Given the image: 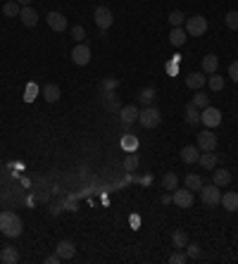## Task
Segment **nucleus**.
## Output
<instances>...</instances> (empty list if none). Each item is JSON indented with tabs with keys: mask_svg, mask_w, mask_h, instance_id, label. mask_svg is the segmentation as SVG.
<instances>
[{
	"mask_svg": "<svg viewBox=\"0 0 238 264\" xmlns=\"http://www.w3.org/2000/svg\"><path fill=\"white\" fill-rule=\"evenodd\" d=\"M217 162H219V157H217V152H214V150L202 152V155L198 157V164L202 167V169H214V167H217Z\"/></svg>",
	"mask_w": 238,
	"mask_h": 264,
	"instance_id": "19",
	"label": "nucleus"
},
{
	"mask_svg": "<svg viewBox=\"0 0 238 264\" xmlns=\"http://www.w3.org/2000/svg\"><path fill=\"white\" fill-rule=\"evenodd\" d=\"M207 83H210V88H212L214 93L224 91V76H219L217 72H214V74H210V79H207Z\"/></svg>",
	"mask_w": 238,
	"mask_h": 264,
	"instance_id": "30",
	"label": "nucleus"
},
{
	"mask_svg": "<svg viewBox=\"0 0 238 264\" xmlns=\"http://www.w3.org/2000/svg\"><path fill=\"white\" fill-rule=\"evenodd\" d=\"M121 148H124L126 152H133V150H138V138H136L133 133H126V136L121 138Z\"/></svg>",
	"mask_w": 238,
	"mask_h": 264,
	"instance_id": "28",
	"label": "nucleus"
},
{
	"mask_svg": "<svg viewBox=\"0 0 238 264\" xmlns=\"http://www.w3.org/2000/svg\"><path fill=\"white\" fill-rule=\"evenodd\" d=\"M205 31H207V19L202 14H196V17L186 19V34L188 36H202Z\"/></svg>",
	"mask_w": 238,
	"mask_h": 264,
	"instance_id": "4",
	"label": "nucleus"
},
{
	"mask_svg": "<svg viewBox=\"0 0 238 264\" xmlns=\"http://www.w3.org/2000/svg\"><path fill=\"white\" fill-rule=\"evenodd\" d=\"M212 184L219 186V188L229 186L231 184V172H229V169H222V167H214V172H212Z\"/></svg>",
	"mask_w": 238,
	"mask_h": 264,
	"instance_id": "14",
	"label": "nucleus"
},
{
	"mask_svg": "<svg viewBox=\"0 0 238 264\" xmlns=\"http://www.w3.org/2000/svg\"><path fill=\"white\" fill-rule=\"evenodd\" d=\"M217 133L212 131V129H205V131L198 133V143L196 146L200 148V152H210V150H217Z\"/></svg>",
	"mask_w": 238,
	"mask_h": 264,
	"instance_id": "5",
	"label": "nucleus"
},
{
	"mask_svg": "<svg viewBox=\"0 0 238 264\" xmlns=\"http://www.w3.org/2000/svg\"><path fill=\"white\" fill-rule=\"evenodd\" d=\"M169 262H172V264H184V262H188V255H186V252H181V250H176L172 257H169Z\"/></svg>",
	"mask_w": 238,
	"mask_h": 264,
	"instance_id": "37",
	"label": "nucleus"
},
{
	"mask_svg": "<svg viewBox=\"0 0 238 264\" xmlns=\"http://www.w3.org/2000/svg\"><path fill=\"white\" fill-rule=\"evenodd\" d=\"M186 188L188 190H200L202 188V179H200L198 174H188L186 176Z\"/></svg>",
	"mask_w": 238,
	"mask_h": 264,
	"instance_id": "32",
	"label": "nucleus"
},
{
	"mask_svg": "<svg viewBox=\"0 0 238 264\" xmlns=\"http://www.w3.org/2000/svg\"><path fill=\"white\" fill-rule=\"evenodd\" d=\"M93 19H95V24L100 31H107V29L112 27V22H115V17H112V10L110 7H95V12H93Z\"/></svg>",
	"mask_w": 238,
	"mask_h": 264,
	"instance_id": "6",
	"label": "nucleus"
},
{
	"mask_svg": "<svg viewBox=\"0 0 238 264\" xmlns=\"http://www.w3.org/2000/svg\"><path fill=\"white\" fill-rule=\"evenodd\" d=\"M45 22H48V27L53 31H65L67 29V17L60 12H48L45 14Z\"/></svg>",
	"mask_w": 238,
	"mask_h": 264,
	"instance_id": "12",
	"label": "nucleus"
},
{
	"mask_svg": "<svg viewBox=\"0 0 238 264\" xmlns=\"http://www.w3.org/2000/svg\"><path fill=\"white\" fill-rule=\"evenodd\" d=\"M219 69V57L217 55H205L202 57V74H214Z\"/></svg>",
	"mask_w": 238,
	"mask_h": 264,
	"instance_id": "20",
	"label": "nucleus"
},
{
	"mask_svg": "<svg viewBox=\"0 0 238 264\" xmlns=\"http://www.w3.org/2000/svg\"><path fill=\"white\" fill-rule=\"evenodd\" d=\"M200 193V200H202V205H207V207H217L219 202H222V190H219V186H205L202 184V188L198 190Z\"/></svg>",
	"mask_w": 238,
	"mask_h": 264,
	"instance_id": "3",
	"label": "nucleus"
},
{
	"mask_svg": "<svg viewBox=\"0 0 238 264\" xmlns=\"http://www.w3.org/2000/svg\"><path fill=\"white\" fill-rule=\"evenodd\" d=\"M184 114H186V124H191V126H196V124L200 121V110L193 105V103H188V105H186Z\"/></svg>",
	"mask_w": 238,
	"mask_h": 264,
	"instance_id": "22",
	"label": "nucleus"
},
{
	"mask_svg": "<svg viewBox=\"0 0 238 264\" xmlns=\"http://www.w3.org/2000/svg\"><path fill=\"white\" fill-rule=\"evenodd\" d=\"M226 212H236L238 210V193L236 190H229V193H222V202H219Z\"/></svg>",
	"mask_w": 238,
	"mask_h": 264,
	"instance_id": "15",
	"label": "nucleus"
},
{
	"mask_svg": "<svg viewBox=\"0 0 238 264\" xmlns=\"http://www.w3.org/2000/svg\"><path fill=\"white\" fill-rule=\"evenodd\" d=\"M236 238H238V233H236Z\"/></svg>",
	"mask_w": 238,
	"mask_h": 264,
	"instance_id": "43",
	"label": "nucleus"
},
{
	"mask_svg": "<svg viewBox=\"0 0 238 264\" xmlns=\"http://www.w3.org/2000/svg\"><path fill=\"white\" fill-rule=\"evenodd\" d=\"M181 159H184L186 164H193V162H198V157H200V148L198 146H186V148H181Z\"/></svg>",
	"mask_w": 238,
	"mask_h": 264,
	"instance_id": "18",
	"label": "nucleus"
},
{
	"mask_svg": "<svg viewBox=\"0 0 238 264\" xmlns=\"http://www.w3.org/2000/svg\"><path fill=\"white\" fill-rule=\"evenodd\" d=\"M34 93H36V86H29V95H27V100H34Z\"/></svg>",
	"mask_w": 238,
	"mask_h": 264,
	"instance_id": "41",
	"label": "nucleus"
},
{
	"mask_svg": "<svg viewBox=\"0 0 238 264\" xmlns=\"http://www.w3.org/2000/svg\"><path fill=\"white\" fill-rule=\"evenodd\" d=\"M169 24H172V27H181V24H186V14L181 12V10L169 12Z\"/></svg>",
	"mask_w": 238,
	"mask_h": 264,
	"instance_id": "34",
	"label": "nucleus"
},
{
	"mask_svg": "<svg viewBox=\"0 0 238 264\" xmlns=\"http://www.w3.org/2000/svg\"><path fill=\"white\" fill-rule=\"evenodd\" d=\"M117 86H119L117 79H105L103 81V88H105V91H112V88H117Z\"/></svg>",
	"mask_w": 238,
	"mask_h": 264,
	"instance_id": "39",
	"label": "nucleus"
},
{
	"mask_svg": "<svg viewBox=\"0 0 238 264\" xmlns=\"http://www.w3.org/2000/svg\"><path fill=\"white\" fill-rule=\"evenodd\" d=\"M17 2H19V5H22V7H24V5H31V2H34V0H17Z\"/></svg>",
	"mask_w": 238,
	"mask_h": 264,
	"instance_id": "42",
	"label": "nucleus"
},
{
	"mask_svg": "<svg viewBox=\"0 0 238 264\" xmlns=\"http://www.w3.org/2000/svg\"><path fill=\"white\" fill-rule=\"evenodd\" d=\"M229 76L234 79V83H238V60L231 62V67H229Z\"/></svg>",
	"mask_w": 238,
	"mask_h": 264,
	"instance_id": "38",
	"label": "nucleus"
},
{
	"mask_svg": "<svg viewBox=\"0 0 238 264\" xmlns=\"http://www.w3.org/2000/svg\"><path fill=\"white\" fill-rule=\"evenodd\" d=\"M0 231L5 233L7 238H17L22 236V231H24V222H22V217L17 214V212H0Z\"/></svg>",
	"mask_w": 238,
	"mask_h": 264,
	"instance_id": "1",
	"label": "nucleus"
},
{
	"mask_svg": "<svg viewBox=\"0 0 238 264\" xmlns=\"http://www.w3.org/2000/svg\"><path fill=\"white\" fill-rule=\"evenodd\" d=\"M155 98H158V93H155L153 86H146V88H141V93H138V100H141L143 105H153Z\"/></svg>",
	"mask_w": 238,
	"mask_h": 264,
	"instance_id": "26",
	"label": "nucleus"
},
{
	"mask_svg": "<svg viewBox=\"0 0 238 264\" xmlns=\"http://www.w3.org/2000/svg\"><path fill=\"white\" fill-rule=\"evenodd\" d=\"M172 245L176 248V250H184L186 245H188V236H186V231H181V228H176L172 233Z\"/></svg>",
	"mask_w": 238,
	"mask_h": 264,
	"instance_id": "25",
	"label": "nucleus"
},
{
	"mask_svg": "<svg viewBox=\"0 0 238 264\" xmlns=\"http://www.w3.org/2000/svg\"><path fill=\"white\" fill-rule=\"evenodd\" d=\"M60 86H55V83H48V86H43V98L48 100V103H57L60 100Z\"/></svg>",
	"mask_w": 238,
	"mask_h": 264,
	"instance_id": "24",
	"label": "nucleus"
},
{
	"mask_svg": "<svg viewBox=\"0 0 238 264\" xmlns=\"http://www.w3.org/2000/svg\"><path fill=\"white\" fill-rule=\"evenodd\" d=\"M191 103H193V105L198 107V110H205V107H210V95H207V93H196V95H193V100H191Z\"/></svg>",
	"mask_w": 238,
	"mask_h": 264,
	"instance_id": "29",
	"label": "nucleus"
},
{
	"mask_svg": "<svg viewBox=\"0 0 238 264\" xmlns=\"http://www.w3.org/2000/svg\"><path fill=\"white\" fill-rule=\"evenodd\" d=\"M19 12H22V5L17 0H10V2L2 5V14L5 17H19Z\"/></svg>",
	"mask_w": 238,
	"mask_h": 264,
	"instance_id": "27",
	"label": "nucleus"
},
{
	"mask_svg": "<svg viewBox=\"0 0 238 264\" xmlns=\"http://www.w3.org/2000/svg\"><path fill=\"white\" fill-rule=\"evenodd\" d=\"M69 34H72V38L77 40V43H83V38H86V29L81 27V24L72 27V29H69Z\"/></svg>",
	"mask_w": 238,
	"mask_h": 264,
	"instance_id": "35",
	"label": "nucleus"
},
{
	"mask_svg": "<svg viewBox=\"0 0 238 264\" xmlns=\"http://www.w3.org/2000/svg\"><path fill=\"white\" fill-rule=\"evenodd\" d=\"M121 167H124V172H126V174L136 172V169H138V155H136V152L126 155V159H124V164H121Z\"/></svg>",
	"mask_w": 238,
	"mask_h": 264,
	"instance_id": "31",
	"label": "nucleus"
},
{
	"mask_svg": "<svg viewBox=\"0 0 238 264\" xmlns=\"http://www.w3.org/2000/svg\"><path fill=\"white\" fill-rule=\"evenodd\" d=\"M159 121H162V114L155 105H146L138 112V124L143 129H155V126H159Z\"/></svg>",
	"mask_w": 238,
	"mask_h": 264,
	"instance_id": "2",
	"label": "nucleus"
},
{
	"mask_svg": "<svg viewBox=\"0 0 238 264\" xmlns=\"http://www.w3.org/2000/svg\"><path fill=\"white\" fill-rule=\"evenodd\" d=\"M162 188L169 190V193L179 188V176H176V172H167L164 176H162Z\"/></svg>",
	"mask_w": 238,
	"mask_h": 264,
	"instance_id": "23",
	"label": "nucleus"
},
{
	"mask_svg": "<svg viewBox=\"0 0 238 264\" xmlns=\"http://www.w3.org/2000/svg\"><path fill=\"white\" fill-rule=\"evenodd\" d=\"M186 255H188V260H196L200 255V245L198 243H188V245H186Z\"/></svg>",
	"mask_w": 238,
	"mask_h": 264,
	"instance_id": "36",
	"label": "nucleus"
},
{
	"mask_svg": "<svg viewBox=\"0 0 238 264\" xmlns=\"http://www.w3.org/2000/svg\"><path fill=\"white\" fill-rule=\"evenodd\" d=\"M200 121L207 126V129H217L219 124H222V110H217V107H205L202 110V114H200Z\"/></svg>",
	"mask_w": 238,
	"mask_h": 264,
	"instance_id": "8",
	"label": "nucleus"
},
{
	"mask_svg": "<svg viewBox=\"0 0 238 264\" xmlns=\"http://www.w3.org/2000/svg\"><path fill=\"white\" fill-rule=\"evenodd\" d=\"M0 262L2 264H17L19 262V252H17V248H12V245L2 248V252H0Z\"/></svg>",
	"mask_w": 238,
	"mask_h": 264,
	"instance_id": "21",
	"label": "nucleus"
},
{
	"mask_svg": "<svg viewBox=\"0 0 238 264\" xmlns=\"http://www.w3.org/2000/svg\"><path fill=\"white\" fill-rule=\"evenodd\" d=\"M138 112H141V110H138L136 105H124L121 110H119V119L129 126V124H133V121H138Z\"/></svg>",
	"mask_w": 238,
	"mask_h": 264,
	"instance_id": "13",
	"label": "nucleus"
},
{
	"mask_svg": "<svg viewBox=\"0 0 238 264\" xmlns=\"http://www.w3.org/2000/svg\"><path fill=\"white\" fill-rule=\"evenodd\" d=\"M186 40H188V34H186V29L172 27V34H169V43H172L174 48H181Z\"/></svg>",
	"mask_w": 238,
	"mask_h": 264,
	"instance_id": "17",
	"label": "nucleus"
},
{
	"mask_svg": "<svg viewBox=\"0 0 238 264\" xmlns=\"http://www.w3.org/2000/svg\"><path fill=\"white\" fill-rule=\"evenodd\" d=\"M172 202L176 207H181V210L193 207V190H188V188H176V190H172Z\"/></svg>",
	"mask_w": 238,
	"mask_h": 264,
	"instance_id": "7",
	"label": "nucleus"
},
{
	"mask_svg": "<svg viewBox=\"0 0 238 264\" xmlns=\"http://www.w3.org/2000/svg\"><path fill=\"white\" fill-rule=\"evenodd\" d=\"M55 252L60 255V260H62V262H67V260H74L77 248H74V243H72V240H60V243H57V248H55Z\"/></svg>",
	"mask_w": 238,
	"mask_h": 264,
	"instance_id": "10",
	"label": "nucleus"
},
{
	"mask_svg": "<svg viewBox=\"0 0 238 264\" xmlns=\"http://www.w3.org/2000/svg\"><path fill=\"white\" fill-rule=\"evenodd\" d=\"M62 260H60V255L55 252V255H50V257H45V264H60Z\"/></svg>",
	"mask_w": 238,
	"mask_h": 264,
	"instance_id": "40",
	"label": "nucleus"
},
{
	"mask_svg": "<svg viewBox=\"0 0 238 264\" xmlns=\"http://www.w3.org/2000/svg\"><path fill=\"white\" fill-rule=\"evenodd\" d=\"M19 19H22V24H24V27L34 29L36 24H39V12H36L34 7L24 5V7H22V12H19Z\"/></svg>",
	"mask_w": 238,
	"mask_h": 264,
	"instance_id": "11",
	"label": "nucleus"
},
{
	"mask_svg": "<svg viewBox=\"0 0 238 264\" xmlns=\"http://www.w3.org/2000/svg\"><path fill=\"white\" fill-rule=\"evenodd\" d=\"M224 24L231 31H238V12L236 10H231V12H226V17H224Z\"/></svg>",
	"mask_w": 238,
	"mask_h": 264,
	"instance_id": "33",
	"label": "nucleus"
},
{
	"mask_svg": "<svg viewBox=\"0 0 238 264\" xmlns=\"http://www.w3.org/2000/svg\"><path fill=\"white\" fill-rule=\"evenodd\" d=\"M72 62L79 67H86L91 62V48H88L86 43H77L74 50H72Z\"/></svg>",
	"mask_w": 238,
	"mask_h": 264,
	"instance_id": "9",
	"label": "nucleus"
},
{
	"mask_svg": "<svg viewBox=\"0 0 238 264\" xmlns=\"http://www.w3.org/2000/svg\"><path fill=\"white\" fill-rule=\"evenodd\" d=\"M205 74H202V72H191V74H188V76H186V86H188V88H193V91H200V88H202V86H205Z\"/></svg>",
	"mask_w": 238,
	"mask_h": 264,
	"instance_id": "16",
	"label": "nucleus"
}]
</instances>
